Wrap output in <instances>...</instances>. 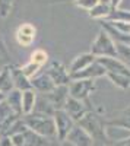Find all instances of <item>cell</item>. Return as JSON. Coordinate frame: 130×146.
<instances>
[{"instance_id": "1", "label": "cell", "mask_w": 130, "mask_h": 146, "mask_svg": "<svg viewBox=\"0 0 130 146\" xmlns=\"http://www.w3.org/2000/svg\"><path fill=\"white\" fill-rule=\"evenodd\" d=\"M22 121L25 123V126L32 130L34 133L50 139V140H56L57 139V130H56V123L54 118L51 115H44V114H38V113H31L27 115L21 117Z\"/></svg>"}, {"instance_id": "2", "label": "cell", "mask_w": 130, "mask_h": 146, "mask_svg": "<svg viewBox=\"0 0 130 146\" xmlns=\"http://www.w3.org/2000/svg\"><path fill=\"white\" fill-rule=\"evenodd\" d=\"M76 124L84 129L94 139V142H102V140L105 142L107 140V136H105V126L107 124L104 123V120L95 111H88Z\"/></svg>"}, {"instance_id": "3", "label": "cell", "mask_w": 130, "mask_h": 146, "mask_svg": "<svg viewBox=\"0 0 130 146\" xmlns=\"http://www.w3.org/2000/svg\"><path fill=\"white\" fill-rule=\"evenodd\" d=\"M91 53L95 56L97 58H102V57H117V48H115V41L113 36L105 31L101 29L95 40L92 42L91 47Z\"/></svg>"}, {"instance_id": "4", "label": "cell", "mask_w": 130, "mask_h": 146, "mask_svg": "<svg viewBox=\"0 0 130 146\" xmlns=\"http://www.w3.org/2000/svg\"><path fill=\"white\" fill-rule=\"evenodd\" d=\"M97 83L95 80H88V79H75L70 80L69 83V96H72L79 101H86L89 100L91 94L95 91Z\"/></svg>"}, {"instance_id": "5", "label": "cell", "mask_w": 130, "mask_h": 146, "mask_svg": "<svg viewBox=\"0 0 130 146\" xmlns=\"http://www.w3.org/2000/svg\"><path fill=\"white\" fill-rule=\"evenodd\" d=\"M47 62H48V54H47V51L42 50V48H37V50H34L31 53L28 63L22 66V70L29 79H32L34 76L38 75L40 70L47 64Z\"/></svg>"}, {"instance_id": "6", "label": "cell", "mask_w": 130, "mask_h": 146, "mask_svg": "<svg viewBox=\"0 0 130 146\" xmlns=\"http://www.w3.org/2000/svg\"><path fill=\"white\" fill-rule=\"evenodd\" d=\"M10 139H12L13 146H50V143L47 142L48 139L37 135V133H34L28 127L23 131L10 136Z\"/></svg>"}, {"instance_id": "7", "label": "cell", "mask_w": 130, "mask_h": 146, "mask_svg": "<svg viewBox=\"0 0 130 146\" xmlns=\"http://www.w3.org/2000/svg\"><path fill=\"white\" fill-rule=\"evenodd\" d=\"M54 123H56V130H57V140H66L69 133L76 126V121L70 117L64 110H57L53 115Z\"/></svg>"}, {"instance_id": "8", "label": "cell", "mask_w": 130, "mask_h": 146, "mask_svg": "<svg viewBox=\"0 0 130 146\" xmlns=\"http://www.w3.org/2000/svg\"><path fill=\"white\" fill-rule=\"evenodd\" d=\"M45 73L48 75L57 86H67L70 83V73L60 62H51L47 67Z\"/></svg>"}, {"instance_id": "9", "label": "cell", "mask_w": 130, "mask_h": 146, "mask_svg": "<svg viewBox=\"0 0 130 146\" xmlns=\"http://www.w3.org/2000/svg\"><path fill=\"white\" fill-rule=\"evenodd\" d=\"M86 104H89V100L79 101V100H75V98H72V96H69V100L66 101V105H64L63 110L78 123L88 111H92V108L86 107Z\"/></svg>"}, {"instance_id": "10", "label": "cell", "mask_w": 130, "mask_h": 146, "mask_svg": "<svg viewBox=\"0 0 130 146\" xmlns=\"http://www.w3.org/2000/svg\"><path fill=\"white\" fill-rule=\"evenodd\" d=\"M15 38H16V42L19 45L29 47V45L34 44L35 38H37V28H35L32 23H29V22L22 23V25H19L18 29H16Z\"/></svg>"}, {"instance_id": "11", "label": "cell", "mask_w": 130, "mask_h": 146, "mask_svg": "<svg viewBox=\"0 0 130 146\" xmlns=\"http://www.w3.org/2000/svg\"><path fill=\"white\" fill-rule=\"evenodd\" d=\"M31 85H32V89L35 92H38L41 95H47V94H51L57 85L53 82V79L47 75V73H38L37 76H34L31 79Z\"/></svg>"}, {"instance_id": "12", "label": "cell", "mask_w": 130, "mask_h": 146, "mask_svg": "<svg viewBox=\"0 0 130 146\" xmlns=\"http://www.w3.org/2000/svg\"><path fill=\"white\" fill-rule=\"evenodd\" d=\"M105 76V69L104 66L98 62V58L94 62L91 66H88L86 69L80 70L78 73H75V75L70 76V79L75 80V79H88V80H97L98 78H102Z\"/></svg>"}, {"instance_id": "13", "label": "cell", "mask_w": 130, "mask_h": 146, "mask_svg": "<svg viewBox=\"0 0 130 146\" xmlns=\"http://www.w3.org/2000/svg\"><path fill=\"white\" fill-rule=\"evenodd\" d=\"M66 140L70 142L73 146H94L95 145L94 139L78 124L72 129V131L69 133V136H67Z\"/></svg>"}, {"instance_id": "14", "label": "cell", "mask_w": 130, "mask_h": 146, "mask_svg": "<svg viewBox=\"0 0 130 146\" xmlns=\"http://www.w3.org/2000/svg\"><path fill=\"white\" fill-rule=\"evenodd\" d=\"M10 73H12V79H13L15 89H18L21 92L32 89L31 79L25 75V73H23L22 67H19V66H10Z\"/></svg>"}, {"instance_id": "15", "label": "cell", "mask_w": 130, "mask_h": 146, "mask_svg": "<svg viewBox=\"0 0 130 146\" xmlns=\"http://www.w3.org/2000/svg\"><path fill=\"white\" fill-rule=\"evenodd\" d=\"M95 60H97V57L94 56L91 51H89V53H84V54L76 56V57L73 58V62L70 63V66H69V73H70V76L75 75V73H78V72H80V70L86 69L88 66H91L94 62H95Z\"/></svg>"}, {"instance_id": "16", "label": "cell", "mask_w": 130, "mask_h": 146, "mask_svg": "<svg viewBox=\"0 0 130 146\" xmlns=\"http://www.w3.org/2000/svg\"><path fill=\"white\" fill-rule=\"evenodd\" d=\"M45 96L54 105L56 110H63L66 105V101L69 100V85L67 86H57L51 94H47Z\"/></svg>"}, {"instance_id": "17", "label": "cell", "mask_w": 130, "mask_h": 146, "mask_svg": "<svg viewBox=\"0 0 130 146\" xmlns=\"http://www.w3.org/2000/svg\"><path fill=\"white\" fill-rule=\"evenodd\" d=\"M105 136H107V140H110L113 143H119V142L130 139V130L120 127V126L107 124L105 126Z\"/></svg>"}, {"instance_id": "18", "label": "cell", "mask_w": 130, "mask_h": 146, "mask_svg": "<svg viewBox=\"0 0 130 146\" xmlns=\"http://www.w3.org/2000/svg\"><path fill=\"white\" fill-rule=\"evenodd\" d=\"M37 98H38V95L34 89H28V91L22 92V113H23V115L34 113Z\"/></svg>"}, {"instance_id": "19", "label": "cell", "mask_w": 130, "mask_h": 146, "mask_svg": "<svg viewBox=\"0 0 130 146\" xmlns=\"http://www.w3.org/2000/svg\"><path fill=\"white\" fill-rule=\"evenodd\" d=\"M13 89H15V85H13V79H12L10 66H5L2 70H0V92L7 95Z\"/></svg>"}, {"instance_id": "20", "label": "cell", "mask_w": 130, "mask_h": 146, "mask_svg": "<svg viewBox=\"0 0 130 146\" xmlns=\"http://www.w3.org/2000/svg\"><path fill=\"white\" fill-rule=\"evenodd\" d=\"M6 101L19 117L23 115V113H22V92L21 91H18V89L10 91L6 95Z\"/></svg>"}, {"instance_id": "21", "label": "cell", "mask_w": 130, "mask_h": 146, "mask_svg": "<svg viewBox=\"0 0 130 146\" xmlns=\"http://www.w3.org/2000/svg\"><path fill=\"white\" fill-rule=\"evenodd\" d=\"M107 124H111V126H120V127H124L127 130H130V108L129 110H124V111H120L114 115V118L108 120Z\"/></svg>"}, {"instance_id": "22", "label": "cell", "mask_w": 130, "mask_h": 146, "mask_svg": "<svg viewBox=\"0 0 130 146\" xmlns=\"http://www.w3.org/2000/svg\"><path fill=\"white\" fill-rule=\"evenodd\" d=\"M117 58L130 69V42H115Z\"/></svg>"}, {"instance_id": "23", "label": "cell", "mask_w": 130, "mask_h": 146, "mask_svg": "<svg viewBox=\"0 0 130 146\" xmlns=\"http://www.w3.org/2000/svg\"><path fill=\"white\" fill-rule=\"evenodd\" d=\"M113 12V7L110 5H104V3H98L95 7H94L91 12H89V16L94 18V19H108V16L111 15Z\"/></svg>"}, {"instance_id": "24", "label": "cell", "mask_w": 130, "mask_h": 146, "mask_svg": "<svg viewBox=\"0 0 130 146\" xmlns=\"http://www.w3.org/2000/svg\"><path fill=\"white\" fill-rule=\"evenodd\" d=\"M105 21H120V22H127L130 23V10H124V9H113L111 15L108 16V19Z\"/></svg>"}, {"instance_id": "25", "label": "cell", "mask_w": 130, "mask_h": 146, "mask_svg": "<svg viewBox=\"0 0 130 146\" xmlns=\"http://www.w3.org/2000/svg\"><path fill=\"white\" fill-rule=\"evenodd\" d=\"M98 3H99V0H75V5L78 7L84 9V10H88V12H91Z\"/></svg>"}, {"instance_id": "26", "label": "cell", "mask_w": 130, "mask_h": 146, "mask_svg": "<svg viewBox=\"0 0 130 146\" xmlns=\"http://www.w3.org/2000/svg\"><path fill=\"white\" fill-rule=\"evenodd\" d=\"M13 6V0H0V16L6 18Z\"/></svg>"}, {"instance_id": "27", "label": "cell", "mask_w": 130, "mask_h": 146, "mask_svg": "<svg viewBox=\"0 0 130 146\" xmlns=\"http://www.w3.org/2000/svg\"><path fill=\"white\" fill-rule=\"evenodd\" d=\"M0 146H13L10 136H0Z\"/></svg>"}, {"instance_id": "28", "label": "cell", "mask_w": 130, "mask_h": 146, "mask_svg": "<svg viewBox=\"0 0 130 146\" xmlns=\"http://www.w3.org/2000/svg\"><path fill=\"white\" fill-rule=\"evenodd\" d=\"M121 2H123V0H110V6L113 9H119L120 5H121Z\"/></svg>"}, {"instance_id": "29", "label": "cell", "mask_w": 130, "mask_h": 146, "mask_svg": "<svg viewBox=\"0 0 130 146\" xmlns=\"http://www.w3.org/2000/svg\"><path fill=\"white\" fill-rule=\"evenodd\" d=\"M56 142H57V146H73L70 142H67V140H57L56 139Z\"/></svg>"}, {"instance_id": "30", "label": "cell", "mask_w": 130, "mask_h": 146, "mask_svg": "<svg viewBox=\"0 0 130 146\" xmlns=\"http://www.w3.org/2000/svg\"><path fill=\"white\" fill-rule=\"evenodd\" d=\"M114 146H130V139L123 140V142H119V143H114Z\"/></svg>"}, {"instance_id": "31", "label": "cell", "mask_w": 130, "mask_h": 146, "mask_svg": "<svg viewBox=\"0 0 130 146\" xmlns=\"http://www.w3.org/2000/svg\"><path fill=\"white\" fill-rule=\"evenodd\" d=\"M5 100H6V95H5L3 92H0V102H3Z\"/></svg>"}, {"instance_id": "32", "label": "cell", "mask_w": 130, "mask_h": 146, "mask_svg": "<svg viewBox=\"0 0 130 146\" xmlns=\"http://www.w3.org/2000/svg\"><path fill=\"white\" fill-rule=\"evenodd\" d=\"M99 146H105V145H99Z\"/></svg>"}, {"instance_id": "33", "label": "cell", "mask_w": 130, "mask_h": 146, "mask_svg": "<svg viewBox=\"0 0 130 146\" xmlns=\"http://www.w3.org/2000/svg\"><path fill=\"white\" fill-rule=\"evenodd\" d=\"M50 146H51V145H50Z\"/></svg>"}]
</instances>
